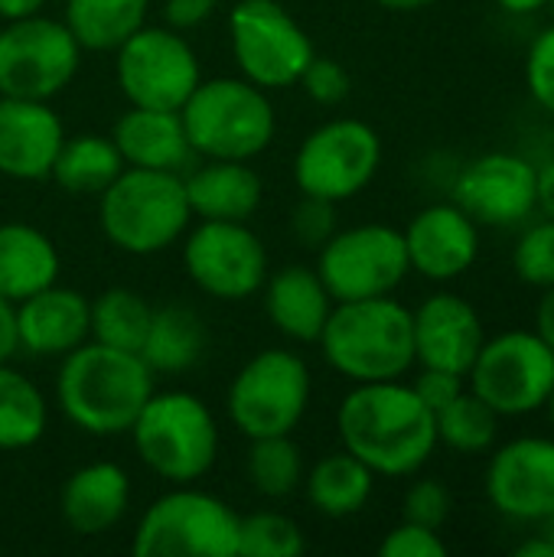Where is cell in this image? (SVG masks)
Segmentation results:
<instances>
[{"mask_svg":"<svg viewBox=\"0 0 554 557\" xmlns=\"http://www.w3.org/2000/svg\"><path fill=\"white\" fill-rule=\"evenodd\" d=\"M336 428L343 450L376 476H415L438 450L434 411L402 379L356 385L336 411Z\"/></svg>","mask_w":554,"mask_h":557,"instance_id":"1","label":"cell"},{"mask_svg":"<svg viewBox=\"0 0 554 557\" xmlns=\"http://www.w3.org/2000/svg\"><path fill=\"white\" fill-rule=\"evenodd\" d=\"M153 395V369L140 352H124L104 343H82L62 356L56 398L62 414L91 437L127 434Z\"/></svg>","mask_w":554,"mask_h":557,"instance_id":"2","label":"cell"},{"mask_svg":"<svg viewBox=\"0 0 554 557\" xmlns=\"http://www.w3.org/2000/svg\"><path fill=\"white\" fill-rule=\"evenodd\" d=\"M317 343L323 359L353 385L392 382L415 366L411 310L392 294L333 304Z\"/></svg>","mask_w":554,"mask_h":557,"instance_id":"3","label":"cell"},{"mask_svg":"<svg viewBox=\"0 0 554 557\" xmlns=\"http://www.w3.org/2000/svg\"><path fill=\"white\" fill-rule=\"evenodd\" d=\"M193 222L183 173L124 166L98 193V225L104 238L134 258L176 245Z\"/></svg>","mask_w":554,"mask_h":557,"instance_id":"4","label":"cell"},{"mask_svg":"<svg viewBox=\"0 0 554 557\" xmlns=\"http://www.w3.org/2000/svg\"><path fill=\"white\" fill-rule=\"evenodd\" d=\"M186 140L206 160H251L274 140V104L248 78H209L180 108Z\"/></svg>","mask_w":554,"mask_h":557,"instance_id":"5","label":"cell"},{"mask_svg":"<svg viewBox=\"0 0 554 557\" xmlns=\"http://www.w3.org/2000/svg\"><path fill=\"white\" fill-rule=\"evenodd\" d=\"M127 434L140 463L173 486L202 480L219 457V424L189 392H153Z\"/></svg>","mask_w":554,"mask_h":557,"instance_id":"6","label":"cell"},{"mask_svg":"<svg viewBox=\"0 0 554 557\" xmlns=\"http://www.w3.org/2000/svg\"><path fill=\"white\" fill-rule=\"evenodd\" d=\"M131 548L137 557H235L238 516L193 483L176 486L147 506Z\"/></svg>","mask_w":554,"mask_h":557,"instance_id":"7","label":"cell"},{"mask_svg":"<svg viewBox=\"0 0 554 557\" xmlns=\"http://www.w3.org/2000/svg\"><path fill=\"white\" fill-rule=\"evenodd\" d=\"M310 369L291 349H261L229 385L225 408L232 424L248 437L294 434L310 405Z\"/></svg>","mask_w":554,"mask_h":557,"instance_id":"8","label":"cell"},{"mask_svg":"<svg viewBox=\"0 0 554 557\" xmlns=\"http://www.w3.org/2000/svg\"><path fill=\"white\" fill-rule=\"evenodd\" d=\"M467 382L500 418L535 414L554 385V352L535 330H506L480 346Z\"/></svg>","mask_w":554,"mask_h":557,"instance_id":"9","label":"cell"},{"mask_svg":"<svg viewBox=\"0 0 554 557\" xmlns=\"http://www.w3.org/2000/svg\"><path fill=\"white\" fill-rule=\"evenodd\" d=\"M382 166V137L356 117H336L310 131L294 157L300 196L346 202L359 196Z\"/></svg>","mask_w":554,"mask_h":557,"instance_id":"10","label":"cell"},{"mask_svg":"<svg viewBox=\"0 0 554 557\" xmlns=\"http://www.w3.org/2000/svg\"><path fill=\"white\" fill-rule=\"evenodd\" d=\"M229 39L242 78L264 91L291 88L317 55L304 26L278 0H238L229 13Z\"/></svg>","mask_w":554,"mask_h":557,"instance_id":"11","label":"cell"},{"mask_svg":"<svg viewBox=\"0 0 554 557\" xmlns=\"http://www.w3.org/2000/svg\"><path fill=\"white\" fill-rule=\"evenodd\" d=\"M82 46L62 20L42 13L7 20L0 29V95L49 101L75 78Z\"/></svg>","mask_w":554,"mask_h":557,"instance_id":"12","label":"cell"},{"mask_svg":"<svg viewBox=\"0 0 554 557\" xmlns=\"http://www.w3.org/2000/svg\"><path fill=\"white\" fill-rule=\"evenodd\" d=\"M114 52L118 88L137 108L180 111L202 82V69L193 46L173 26L144 23Z\"/></svg>","mask_w":554,"mask_h":557,"instance_id":"13","label":"cell"},{"mask_svg":"<svg viewBox=\"0 0 554 557\" xmlns=\"http://www.w3.org/2000/svg\"><path fill=\"white\" fill-rule=\"evenodd\" d=\"M317 274L336 304L389 297L411 274L405 235L379 222L343 228L320 248Z\"/></svg>","mask_w":554,"mask_h":557,"instance_id":"14","label":"cell"},{"mask_svg":"<svg viewBox=\"0 0 554 557\" xmlns=\"http://www.w3.org/2000/svg\"><path fill=\"white\" fill-rule=\"evenodd\" d=\"M183 268L189 281L216 300H248L268 281V251L245 222L199 219L186 235Z\"/></svg>","mask_w":554,"mask_h":557,"instance_id":"15","label":"cell"},{"mask_svg":"<svg viewBox=\"0 0 554 557\" xmlns=\"http://www.w3.org/2000/svg\"><path fill=\"white\" fill-rule=\"evenodd\" d=\"M487 499L513 519L539 525L554 516V437H513L487 463Z\"/></svg>","mask_w":554,"mask_h":557,"instance_id":"16","label":"cell"},{"mask_svg":"<svg viewBox=\"0 0 554 557\" xmlns=\"http://www.w3.org/2000/svg\"><path fill=\"white\" fill-rule=\"evenodd\" d=\"M454 202L477 225H522L535 215V163L509 150L483 153L457 173Z\"/></svg>","mask_w":554,"mask_h":557,"instance_id":"17","label":"cell"},{"mask_svg":"<svg viewBox=\"0 0 554 557\" xmlns=\"http://www.w3.org/2000/svg\"><path fill=\"white\" fill-rule=\"evenodd\" d=\"M402 235L411 271L434 284L464 277L480 258V225L457 202L424 206Z\"/></svg>","mask_w":554,"mask_h":557,"instance_id":"18","label":"cell"},{"mask_svg":"<svg viewBox=\"0 0 554 557\" xmlns=\"http://www.w3.org/2000/svg\"><path fill=\"white\" fill-rule=\"evenodd\" d=\"M415 333V362L424 369H447L467 379L480 346L487 343L480 310L451 290L431 294L411 310Z\"/></svg>","mask_w":554,"mask_h":557,"instance_id":"19","label":"cell"},{"mask_svg":"<svg viewBox=\"0 0 554 557\" xmlns=\"http://www.w3.org/2000/svg\"><path fill=\"white\" fill-rule=\"evenodd\" d=\"M65 127L49 101L0 95V173L36 183L52 173Z\"/></svg>","mask_w":554,"mask_h":557,"instance_id":"20","label":"cell"},{"mask_svg":"<svg viewBox=\"0 0 554 557\" xmlns=\"http://www.w3.org/2000/svg\"><path fill=\"white\" fill-rule=\"evenodd\" d=\"M16 310V349L36 359H62L82 343L91 339V307L72 290L49 284L26 300L13 304Z\"/></svg>","mask_w":554,"mask_h":557,"instance_id":"21","label":"cell"},{"mask_svg":"<svg viewBox=\"0 0 554 557\" xmlns=\"http://www.w3.org/2000/svg\"><path fill=\"white\" fill-rule=\"evenodd\" d=\"M124 166L140 170H167L183 173V166L196 157L180 111H160V108H137L131 104L111 134Z\"/></svg>","mask_w":554,"mask_h":557,"instance_id":"22","label":"cell"},{"mask_svg":"<svg viewBox=\"0 0 554 557\" xmlns=\"http://www.w3.org/2000/svg\"><path fill=\"white\" fill-rule=\"evenodd\" d=\"M333 297L317 274V268L307 264H287L274 271L264 281V310L274 330L294 343H317L327 317L333 310Z\"/></svg>","mask_w":554,"mask_h":557,"instance_id":"23","label":"cell"},{"mask_svg":"<svg viewBox=\"0 0 554 557\" xmlns=\"http://www.w3.org/2000/svg\"><path fill=\"white\" fill-rule=\"evenodd\" d=\"M131 506V480L118 463L98 460L78 467L62 486V519L75 535H101L114 529Z\"/></svg>","mask_w":554,"mask_h":557,"instance_id":"24","label":"cell"},{"mask_svg":"<svg viewBox=\"0 0 554 557\" xmlns=\"http://www.w3.org/2000/svg\"><path fill=\"white\" fill-rule=\"evenodd\" d=\"M186 202L196 219L245 222L261 206V176L248 160H206L183 176Z\"/></svg>","mask_w":554,"mask_h":557,"instance_id":"25","label":"cell"},{"mask_svg":"<svg viewBox=\"0 0 554 557\" xmlns=\"http://www.w3.org/2000/svg\"><path fill=\"white\" fill-rule=\"evenodd\" d=\"M59 251L46 232L26 222L0 225V294L10 304L26 300L29 294L56 284Z\"/></svg>","mask_w":554,"mask_h":557,"instance_id":"26","label":"cell"},{"mask_svg":"<svg viewBox=\"0 0 554 557\" xmlns=\"http://www.w3.org/2000/svg\"><path fill=\"white\" fill-rule=\"evenodd\" d=\"M304 490L310 506L327 519H349L362 512L376 490V473L349 450L330 454L304 473Z\"/></svg>","mask_w":554,"mask_h":557,"instance_id":"27","label":"cell"},{"mask_svg":"<svg viewBox=\"0 0 554 557\" xmlns=\"http://www.w3.org/2000/svg\"><path fill=\"white\" fill-rule=\"evenodd\" d=\"M206 349V326L202 320L180 304L157 307L147 326V339L140 346V359L153 372H186L199 362Z\"/></svg>","mask_w":554,"mask_h":557,"instance_id":"28","label":"cell"},{"mask_svg":"<svg viewBox=\"0 0 554 557\" xmlns=\"http://www.w3.org/2000/svg\"><path fill=\"white\" fill-rule=\"evenodd\" d=\"M150 0H65V26L82 52H114L147 23Z\"/></svg>","mask_w":554,"mask_h":557,"instance_id":"29","label":"cell"},{"mask_svg":"<svg viewBox=\"0 0 554 557\" xmlns=\"http://www.w3.org/2000/svg\"><path fill=\"white\" fill-rule=\"evenodd\" d=\"M121 170H124V160L111 137L75 134L62 140L49 176L72 196H88V193L98 196L108 183H114Z\"/></svg>","mask_w":554,"mask_h":557,"instance_id":"30","label":"cell"},{"mask_svg":"<svg viewBox=\"0 0 554 557\" xmlns=\"http://www.w3.org/2000/svg\"><path fill=\"white\" fill-rule=\"evenodd\" d=\"M49 408L42 392L0 362V450H26L46 434Z\"/></svg>","mask_w":554,"mask_h":557,"instance_id":"31","label":"cell"},{"mask_svg":"<svg viewBox=\"0 0 554 557\" xmlns=\"http://www.w3.org/2000/svg\"><path fill=\"white\" fill-rule=\"evenodd\" d=\"M88 307H91V339L95 343H104V346H114L124 352H140L153 307L137 290L108 287L95 300H88Z\"/></svg>","mask_w":554,"mask_h":557,"instance_id":"32","label":"cell"},{"mask_svg":"<svg viewBox=\"0 0 554 557\" xmlns=\"http://www.w3.org/2000/svg\"><path fill=\"white\" fill-rule=\"evenodd\" d=\"M434 421H438V444L464 457L490 454L500 437V414L470 388H464L447 408H441Z\"/></svg>","mask_w":554,"mask_h":557,"instance_id":"33","label":"cell"},{"mask_svg":"<svg viewBox=\"0 0 554 557\" xmlns=\"http://www.w3.org/2000/svg\"><path fill=\"white\" fill-rule=\"evenodd\" d=\"M248 480L251 490L264 499H287L304 486V457L291 434L258 437L248 450Z\"/></svg>","mask_w":554,"mask_h":557,"instance_id":"34","label":"cell"},{"mask_svg":"<svg viewBox=\"0 0 554 557\" xmlns=\"http://www.w3.org/2000/svg\"><path fill=\"white\" fill-rule=\"evenodd\" d=\"M307 542L294 519L281 512H255L238 519V555L242 557H297Z\"/></svg>","mask_w":554,"mask_h":557,"instance_id":"35","label":"cell"},{"mask_svg":"<svg viewBox=\"0 0 554 557\" xmlns=\"http://www.w3.org/2000/svg\"><path fill=\"white\" fill-rule=\"evenodd\" d=\"M513 271L522 284L535 290L554 287V219L542 215L516 238Z\"/></svg>","mask_w":554,"mask_h":557,"instance_id":"36","label":"cell"},{"mask_svg":"<svg viewBox=\"0 0 554 557\" xmlns=\"http://www.w3.org/2000/svg\"><path fill=\"white\" fill-rule=\"evenodd\" d=\"M451 493L441 480H415L405 493V503H402V516L408 522H418V525H428V529H438L451 519Z\"/></svg>","mask_w":554,"mask_h":557,"instance_id":"37","label":"cell"},{"mask_svg":"<svg viewBox=\"0 0 554 557\" xmlns=\"http://www.w3.org/2000/svg\"><path fill=\"white\" fill-rule=\"evenodd\" d=\"M526 88L542 111L554 114V23L532 39L526 52Z\"/></svg>","mask_w":554,"mask_h":557,"instance_id":"38","label":"cell"},{"mask_svg":"<svg viewBox=\"0 0 554 557\" xmlns=\"http://www.w3.org/2000/svg\"><path fill=\"white\" fill-rule=\"evenodd\" d=\"M291 232L304 248L320 251L340 228H336V202L317 199V196H300L294 215H291Z\"/></svg>","mask_w":554,"mask_h":557,"instance_id":"39","label":"cell"},{"mask_svg":"<svg viewBox=\"0 0 554 557\" xmlns=\"http://www.w3.org/2000/svg\"><path fill=\"white\" fill-rule=\"evenodd\" d=\"M382 557H447V542L441 539L438 529L418 525V522H402L395 525L382 545H379Z\"/></svg>","mask_w":554,"mask_h":557,"instance_id":"40","label":"cell"},{"mask_svg":"<svg viewBox=\"0 0 554 557\" xmlns=\"http://www.w3.org/2000/svg\"><path fill=\"white\" fill-rule=\"evenodd\" d=\"M297 82L317 104H340L349 95V72L330 55H313Z\"/></svg>","mask_w":554,"mask_h":557,"instance_id":"41","label":"cell"},{"mask_svg":"<svg viewBox=\"0 0 554 557\" xmlns=\"http://www.w3.org/2000/svg\"><path fill=\"white\" fill-rule=\"evenodd\" d=\"M415 395L438 414L441 408H447L467 385H464V375L457 372H447V369H424L418 372V379L411 382Z\"/></svg>","mask_w":554,"mask_h":557,"instance_id":"42","label":"cell"},{"mask_svg":"<svg viewBox=\"0 0 554 557\" xmlns=\"http://www.w3.org/2000/svg\"><path fill=\"white\" fill-rule=\"evenodd\" d=\"M216 7H219V0H167L163 16L173 29L186 33V29H196L199 23H206Z\"/></svg>","mask_w":554,"mask_h":557,"instance_id":"43","label":"cell"},{"mask_svg":"<svg viewBox=\"0 0 554 557\" xmlns=\"http://www.w3.org/2000/svg\"><path fill=\"white\" fill-rule=\"evenodd\" d=\"M535 212L554 219V157L535 166Z\"/></svg>","mask_w":554,"mask_h":557,"instance_id":"44","label":"cell"},{"mask_svg":"<svg viewBox=\"0 0 554 557\" xmlns=\"http://www.w3.org/2000/svg\"><path fill=\"white\" fill-rule=\"evenodd\" d=\"M16 352V310L0 294V362H10Z\"/></svg>","mask_w":554,"mask_h":557,"instance_id":"45","label":"cell"},{"mask_svg":"<svg viewBox=\"0 0 554 557\" xmlns=\"http://www.w3.org/2000/svg\"><path fill=\"white\" fill-rule=\"evenodd\" d=\"M532 330L545 339V346L554 352V287L542 290V297L535 304V326Z\"/></svg>","mask_w":554,"mask_h":557,"instance_id":"46","label":"cell"},{"mask_svg":"<svg viewBox=\"0 0 554 557\" xmlns=\"http://www.w3.org/2000/svg\"><path fill=\"white\" fill-rule=\"evenodd\" d=\"M46 7V0H0V20H20L33 16Z\"/></svg>","mask_w":554,"mask_h":557,"instance_id":"47","label":"cell"},{"mask_svg":"<svg viewBox=\"0 0 554 557\" xmlns=\"http://www.w3.org/2000/svg\"><path fill=\"white\" fill-rule=\"evenodd\" d=\"M516 555L519 557H554V545L542 535V532H535V535H529L526 542H519L516 545Z\"/></svg>","mask_w":554,"mask_h":557,"instance_id":"48","label":"cell"},{"mask_svg":"<svg viewBox=\"0 0 554 557\" xmlns=\"http://www.w3.org/2000/svg\"><path fill=\"white\" fill-rule=\"evenodd\" d=\"M545 3L549 0H496V7L513 13V16H532V13L545 10Z\"/></svg>","mask_w":554,"mask_h":557,"instance_id":"49","label":"cell"},{"mask_svg":"<svg viewBox=\"0 0 554 557\" xmlns=\"http://www.w3.org/2000/svg\"><path fill=\"white\" fill-rule=\"evenodd\" d=\"M376 3L385 7V10H395V13H411V10H424V7H431L438 0H376Z\"/></svg>","mask_w":554,"mask_h":557,"instance_id":"50","label":"cell"},{"mask_svg":"<svg viewBox=\"0 0 554 557\" xmlns=\"http://www.w3.org/2000/svg\"><path fill=\"white\" fill-rule=\"evenodd\" d=\"M539 525H542V535H545V539L554 545V516H549V519H545V522H539Z\"/></svg>","mask_w":554,"mask_h":557,"instance_id":"51","label":"cell"},{"mask_svg":"<svg viewBox=\"0 0 554 557\" xmlns=\"http://www.w3.org/2000/svg\"><path fill=\"white\" fill-rule=\"evenodd\" d=\"M545 414H549V424H552V431H554V385H552V392H549V401H545V408H542Z\"/></svg>","mask_w":554,"mask_h":557,"instance_id":"52","label":"cell"},{"mask_svg":"<svg viewBox=\"0 0 554 557\" xmlns=\"http://www.w3.org/2000/svg\"><path fill=\"white\" fill-rule=\"evenodd\" d=\"M545 7H549V10H552V23H554V0H549V3H545Z\"/></svg>","mask_w":554,"mask_h":557,"instance_id":"53","label":"cell"}]
</instances>
